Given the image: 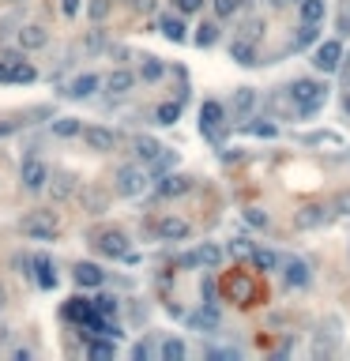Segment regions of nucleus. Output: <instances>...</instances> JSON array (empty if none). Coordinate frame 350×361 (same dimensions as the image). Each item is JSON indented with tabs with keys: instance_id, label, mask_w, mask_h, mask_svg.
<instances>
[{
	"instance_id": "nucleus-1",
	"label": "nucleus",
	"mask_w": 350,
	"mask_h": 361,
	"mask_svg": "<svg viewBox=\"0 0 350 361\" xmlns=\"http://www.w3.org/2000/svg\"><path fill=\"white\" fill-rule=\"evenodd\" d=\"M290 102H294V109H298L301 117H309V113H316V109L328 102V87L324 83H316V79H294L290 83Z\"/></svg>"
},
{
	"instance_id": "nucleus-2",
	"label": "nucleus",
	"mask_w": 350,
	"mask_h": 361,
	"mask_svg": "<svg viewBox=\"0 0 350 361\" xmlns=\"http://www.w3.org/2000/svg\"><path fill=\"white\" fill-rule=\"evenodd\" d=\"M19 230L27 234L30 241H53L61 234V219L57 211H50V207H42V211H27L19 219Z\"/></svg>"
},
{
	"instance_id": "nucleus-3",
	"label": "nucleus",
	"mask_w": 350,
	"mask_h": 361,
	"mask_svg": "<svg viewBox=\"0 0 350 361\" xmlns=\"http://www.w3.org/2000/svg\"><path fill=\"white\" fill-rule=\"evenodd\" d=\"M38 72L34 64H30L27 57L19 53H0V83H34Z\"/></svg>"
},
{
	"instance_id": "nucleus-4",
	"label": "nucleus",
	"mask_w": 350,
	"mask_h": 361,
	"mask_svg": "<svg viewBox=\"0 0 350 361\" xmlns=\"http://www.w3.org/2000/svg\"><path fill=\"white\" fill-rule=\"evenodd\" d=\"M94 248H98L106 260H132V245L121 230H98V234H94Z\"/></svg>"
},
{
	"instance_id": "nucleus-5",
	"label": "nucleus",
	"mask_w": 350,
	"mask_h": 361,
	"mask_svg": "<svg viewBox=\"0 0 350 361\" xmlns=\"http://www.w3.org/2000/svg\"><path fill=\"white\" fill-rule=\"evenodd\" d=\"M50 166L42 162L38 155H27L23 158V166H19V181H23V188L27 192H42V188H50Z\"/></svg>"
},
{
	"instance_id": "nucleus-6",
	"label": "nucleus",
	"mask_w": 350,
	"mask_h": 361,
	"mask_svg": "<svg viewBox=\"0 0 350 361\" xmlns=\"http://www.w3.org/2000/svg\"><path fill=\"white\" fill-rule=\"evenodd\" d=\"M343 42L339 38H331V42H320L316 45V53H313V64H316V72H339L343 68Z\"/></svg>"
},
{
	"instance_id": "nucleus-7",
	"label": "nucleus",
	"mask_w": 350,
	"mask_h": 361,
	"mask_svg": "<svg viewBox=\"0 0 350 361\" xmlns=\"http://www.w3.org/2000/svg\"><path fill=\"white\" fill-rule=\"evenodd\" d=\"M143 188H147V173H143L140 166H121V170H117V192H121V196L136 199Z\"/></svg>"
},
{
	"instance_id": "nucleus-8",
	"label": "nucleus",
	"mask_w": 350,
	"mask_h": 361,
	"mask_svg": "<svg viewBox=\"0 0 350 361\" xmlns=\"http://www.w3.org/2000/svg\"><path fill=\"white\" fill-rule=\"evenodd\" d=\"M155 234H158V241H188L193 237V226L185 219H177V215H162L155 222Z\"/></svg>"
},
{
	"instance_id": "nucleus-9",
	"label": "nucleus",
	"mask_w": 350,
	"mask_h": 361,
	"mask_svg": "<svg viewBox=\"0 0 350 361\" xmlns=\"http://www.w3.org/2000/svg\"><path fill=\"white\" fill-rule=\"evenodd\" d=\"M83 143L91 151H98V155H109V151L117 147V132L113 128H102V124H87L83 128Z\"/></svg>"
},
{
	"instance_id": "nucleus-10",
	"label": "nucleus",
	"mask_w": 350,
	"mask_h": 361,
	"mask_svg": "<svg viewBox=\"0 0 350 361\" xmlns=\"http://www.w3.org/2000/svg\"><path fill=\"white\" fill-rule=\"evenodd\" d=\"M155 188L162 199H173V196H185V192L193 188V177H185V173H162V177H155Z\"/></svg>"
},
{
	"instance_id": "nucleus-11",
	"label": "nucleus",
	"mask_w": 350,
	"mask_h": 361,
	"mask_svg": "<svg viewBox=\"0 0 350 361\" xmlns=\"http://www.w3.org/2000/svg\"><path fill=\"white\" fill-rule=\"evenodd\" d=\"M15 42H19V50L23 53H30V50H45L50 45V30L45 27H38V23H27V27L15 34Z\"/></svg>"
},
{
	"instance_id": "nucleus-12",
	"label": "nucleus",
	"mask_w": 350,
	"mask_h": 361,
	"mask_svg": "<svg viewBox=\"0 0 350 361\" xmlns=\"http://www.w3.org/2000/svg\"><path fill=\"white\" fill-rule=\"evenodd\" d=\"M219 260H222L219 245H200V248H193L181 263H185V267H219Z\"/></svg>"
},
{
	"instance_id": "nucleus-13",
	"label": "nucleus",
	"mask_w": 350,
	"mask_h": 361,
	"mask_svg": "<svg viewBox=\"0 0 350 361\" xmlns=\"http://www.w3.org/2000/svg\"><path fill=\"white\" fill-rule=\"evenodd\" d=\"M328 207H320V204H305L301 207L298 215H294V222H298L301 230H316V226H324V222H328Z\"/></svg>"
},
{
	"instance_id": "nucleus-14",
	"label": "nucleus",
	"mask_w": 350,
	"mask_h": 361,
	"mask_svg": "<svg viewBox=\"0 0 350 361\" xmlns=\"http://www.w3.org/2000/svg\"><path fill=\"white\" fill-rule=\"evenodd\" d=\"M222 117H226V109L219 106V102H204V109H200V128H204V135H211L215 140V132L222 128Z\"/></svg>"
},
{
	"instance_id": "nucleus-15",
	"label": "nucleus",
	"mask_w": 350,
	"mask_h": 361,
	"mask_svg": "<svg viewBox=\"0 0 350 361\" xmlns=\"http://www.w3.org/2000/svg\"><path fill=\"white\" fill-rule=\"evenodd\" d=\"M256 91L252 87H241V91H234V102H230V109H234V117L237 120H249L252 117V109H256Z\"/></svg>"
},
{
	"instance_id": "nucleus-16",
	"label": "nucleus",
	"mask_w": 350,
	"mask_h": 361,
	"mask_svg": "<svg viewBox=\"0 0 350 361\" xmlns=\"http://www.w3.org/2000/svg\"><path fill=\"white\" fill-rule=\"evenodd\" d=\"M102 87H106L109 94H129L132 87H136V72H129V68H117V72H109V76L102 79Z\"/></svg>"
},
{
	"instance_id": "nucleus-17",
	"label": "nucleus",
	"mask_w": 350,
	"mask_h": 361,
	"mask_svg": "<svg viewBox=\"0 0 350 361\" xmlns=\"http://www.w3.org/2000/svg\"><path fill=\"white\" fill-rule=\"evenodd\" d=\"M188 327H196V331H219V309L208 301L204 309L188 312Z\"/></svg>"
},
{
	"instance_id": "nucleus-18",
	"label": "nucleus",
	"mask_w": 350,
	"mask_h": 361,
	"mask_svg": "<svg viewBox=\"0 0 350 361\" xmlns=\"http://www.w3.org/2000/svg\"><path fill=\"white\" fill-rule=\"evenodd\" d=\"M132 151H136L140 162H151V166H155L158 158H162L166 147H162L158 140H151V135H136V140H132Z\"/></svg>"
},
{
	"instance_id": "nucleus-19",
	"label": "nucleus",
	"mask_w": 350,
	"mask_h": 361,
	"mask_svg": "<svg viewBox=\"0 0 350 361\" xmlns=\"http://www.w3.org/2000/svg\"><path fill=\"white\" fill-rule=\"evenodd\" d=\"M98 87H102V79L94 76V72H83V76H76L68 83V98H91Z\"/></svg>"
},
{
	"instance_id": "nucleus-20",
	"label": "nucleus",
	"mask_w": 350,
	"mask_h": 361,
	"mask_svg": "<svg viewBox=\"0 0 350 361\" xmlns=\"http://www.w3.org/2000/svg\"><path fill=\"white\" fill-rule=\"evenodd\" d=\"M72 278H76L79 286H87V290H91V286H102V283H106V271H102L98 263H76Z\"/></svg>"
},
{
	"instance_id": "nucleus-21",
	"label": "nucleus",
	"mask_w": 350,
	"mask_h": 361,
	"mask_svg": "<svg viewBox=\"0 0 350 361\" xmlns=\"http://www.w3.org/2000/svg\"><path fill=\"white\" fill-rule=\"evenodd\" d=\"M50 188H53V199H72L79 192V181L72 173H53L50 177Z\"/></svg>"
},
{
	"instance_id": "nucleus-22",
	"label": "nucleus",
	"mask_w": 350,
	"mask_h": 361,
	"mask_svg": "<svg viewBox=\"0 0 350 361\" xmlns=\"http://www.w3.org/2000/svg\"><path fill=\"white\" fill-rule=\"evenodd\" d=\"M283 278L290 286H309V263L301 260H283Z\"/></svg>"
},
{
	"instance_id": "nucleus-23",
	"label": "nucleus",
	"mask_w": 350,
	"mask_h": 361,
	"mask_svg": "<svg viewBox=\"0 0 350 361\" xmlns=\"http://www.w3.org/2000/svg\"><path fill=\"white\" fill-rule=\"evenodd\" d=\"M158 30H162V34L170 38V42H185V38H188L185 23H181L177 15H162V19H158Z\"/></svg>"
},
{
	"instance_id": "nucleus-24",
	"label": "nucleus",
	"mask_w": 350,
	"mask_h": 361,
	"mask_svg": "<svg viewBox=\"0 0 350 361\" xmlns=\"http://www.w3.org/2000/svg\"><path fill=\"white\" fill-rule=\"evenodd\" d=\"M34 267H38V286H42V290H53V286H57V271H53V263L45 260V256H38Z\"/></svg>"
},
{
	"instance_id": "nucleus-25",
	"label": "nucleus",
	"mask_w": 350,
	"mask_h": 361,
	"mask_svg": "<svg viewBox=\"0 0 350 361\" xmlns=\"http://www.w3.org/2000/svg\"><path fill=\"white\" fill-rule=\"evenodd\" d=\"M166 76V64L158 61V57H143L140 64V79H147V83H158V79Z\"/></svg>"
},
{
	"instance_id": "nucleus-26",
	"label": "nucleus",
	"mask_w": 350,
	"mask_h": 361,
	"mask_svg": "<svg viewBox=\"0 0 350 361\" xmlns=\"http://www.w3.org/2000/svg\"><path fill=\"white\" fill-rule=\"evenodd\" d=\"M245 132H252V135H260V140H275L279 135V124H272V120H245Z\"/></svg>"
},
{
	"instance_id": "nucleus-27",
	"label": "nucleus",
	"mask_w": 350,
	"mask_h": 361,
	"mask_svg": "<svg viewBox=\"0 0 350 361\" xmlns=\"http://www.w3.org/2000/svg\"><path fill=\"white\" fill-rule=\"evenodd\" d=\"M230 57H234L237 64H256V50H252L249 38H241V42L230 45Z\"/></svg>"
},
{
	"instance_id": "nucleus-28",
	"label": "nucleus",
	"mask_w": 350,
	"mask_h": 361,
	"mask_svg": "<svg viewBox=\"0 0 350 361\" xmlns=\"http://www.w3.org/2000/svg\"><path fill=\"white\" fill-rule=\"evenodd\" d=\"M53 135H61V140H68V135H83V124H79L76 117H57L53 120Z\"/></svg>"
},
{
	"instance_id": "nucleus-29",
	"label": "nucleus",
	"mask_w": 350,
	"mask_h": 361,
	"mask_svg": "<svg viewBox=\"0 0 350 361\" xmlns=\"http://www.w3.org/2000/svg\"><path fill=\"white\" fill-rule=\"evenodd\" d=\"M185 354H188V350H185V342H181V339H166L162 350H158V358H162V361H185Z\"/></svg>"
},
{
	"instance_id": "nucleus-30",
	"label": "nucleus",
	"mask_w": 350,
	"mask_h": 361,
	"mask_svg": "<svg viewBox=\"0 0 350 361\" xmlns=\"http://www.w3.org/2000/svg\"><path fill=\"white\" fill-rule=\"evenodd\" d=\"M177 117H181V102H162V106L155 109L158 124H177Z\"/></svg>"
},
{
	"instance_id": "nucleus-31",
	"label": "nucleus",
	"mask_w": 350,
	"mask_h": 361,
	"mask_svg": "<svg viewBox=\"0 0 350 361\" xmlns=\"http://www.w3.org/2000/svg\"><path fill=\"white\" fill-rule=\"evenodd\" d=\"M324 19V0H301V23H320Z\"/></svg>"
},
{
	"instance_id": "nucleus-32",
	"label": "nucleus",
	"mask_w": 350,
	"mask_h": 361,
	"mask_svg": "<svg viewBox=\"0 0 350 361\" xmlns=\"http://www.w3.org/2000/svg\"><path fill=\"white\" fill-rule=\"evenodd\" d=\"M252 267L256 271H275L279 267V256L267 252V248H256V252H252Z\"/></svg>"
},
{
	"instance_id": "nucleus-33",
	"label": "nucleus",
	"mask_w": 350,
	"mask_h": 361,
	"mask_svg": "<svg viewBox=\"0 0 350 361\" xmlns=\"http://www.w3.org/2000/svg\"><path fill=\"white\" fill-rule=\"evenodd\" d=\"M215 38H219V23H204V27H196V45H204V50H211Z\"/></svg>"
},
{
	"instance_id": "nucleus-34",
	"label": "nucleus",
	"mask_w": 350,
	"mask_h": 361,
	"mask_svg": "<svg viewBox=\"0 0 350 361\" xmlns=\"http://www.w3.org/2000/svg\"><path fill=\"white\" fill-rule=\"evenodd\" d=\"M320 23H301V30H298V45H316L320 42Z\"/></svg>"
},
{
	"instance_id": "nucleus-35",
	"label": "nucleus",
	"mask_w": 350,
	"mask_h": 361,
	"mask_svg": "<svg viewBox=\"0 0 350 361\" xmlns=\"http://www.w3.org/2000/svg\"><path fill=\"white\" fill-rule=\"evenodd\" d=\"M87 354H91L94 361H106V358L117 354V347H113V342H91V347H87Z\"/></svg>"
},
{
	"instance_id": "nucleus-36",
	"label": "nucleus",
	"mask_w": 350,
	"mask_h": 361,
	"mask_svg": "<svg viewBox=\"0 0 350 361\" xmlns=\"http://www.w3.org/2000/svg\"><path fill=\"white\" fill-rule=\"evenodd\" d=\"M211 4H215V15H219V19H230L245 0H211Z\"/></svg>"
},
{
	"instance_id": "nucleus-37",
	"label": "nucleus",
	"mask_w": 350,
	"mask_h": 361,
	"mask_svg": "<svg viewBox=\"0 0 350 361\" xmlns=\"http://www.w3.org/2000/svg\"><path fill=\"white\" fill-rule=\"evenodd\" d=\"M94 312H98V316H117V298H109V294L94 298Z\"/></svg>"
},
{
	"instance_id": "nucleus-38",
	"label": "nucleus",
	"mask_w": 350,
	"mask_h": 361,
	"mask_svg": "<svg viewBox=\"0 0 350 361\" xmlns=\"http://www.w3.org/2000/svg\"><path fill=\"white\" fill-rule=\"evenodd\" d=\"M336 30H339V38H350V0L336 12Z\"/></svg>"
},
{
	"instance_id": "nucleus-39",
	"label": "nucleus",
	"mask_w": 350,
	"mask_h": 361,
	"mask_svg": "<svg viewBox=\"0 0 350 361\" xmlns=\"http://www.w3.org/2000/svg\"><path fill=\"white\" fill-rule=\"evenodd\" d=\"M87 12H91L94 23H102L109 15V0H91V4H87Z\"/></svg>"
},
{
	"instance_id": "nucleus-40",
	"label": "nucleus",
	"mask_w": 350,
	"mask_h": 361,
	"mask_svg": "<svg viewBox=\"0 0 350 361\" xmlns=\"http://www.w3.org/2000/svg\"><path fill=\"white\" fill-rule=\"evenodd\" d=\"M245 222H249V226H256V230H264L267 226V215L260 211V207H249V211H245Z\"/></svg>"
},
{
	"instance_id": "nucleus-41",
	"label": "nucleus",
	"mask_w": 350,
	"mask_h": 361,
	"mask_svg": "<svg viewBox=\"0 0 350 361\" xmlns=\"http://www.w3.org/2000/svg\"><path fill=\"white\" fill-rule=\"evenodd\" d=\"M305 143H309V147H324V143H339V135H331V132H313V135H305Z\"/></svg>"
},
{
	"instance_id": "nucleus-42",
	"label": "nucleus",
	"mask_w": 350,
	"mask_h": 361,
	"mask_svg": "<svg viewBox=\"0 0 350 361\" xmlns=\"http://www.w3.org/2000/svg\"><path fill=\"white\" fill-rule=\"evenodd\" d=\"M173 8H177L181 15H196L204 8V0H173Z\"/></svg>"
},
{
	"instance_id": "nucleus-43",
	"label": "nucleus",
	"mask_w": 350,
	"mask_h": 361,
	"mask_svg": "<svg viewBox=\"0 0 350 361\" xmlns=\"http://www.w3.org/2000/svg\"><path fill=\"white\" fill-rule=\"evenodd\" d=\"M260 34H264V23H260V19L245 23V38H249V42H260Z\"/></svg>"
},
{
	"instance_id": "nucleus-44",
	"label": "nucleus",
	"mask_w": 350,
	"mask_h": 361,
	"mask_svg": "<svg viewBox=\"0 0 350 361\" xmlns=\"http://www.w3.org/2000/svg\"><path fill=\"white\" fill-rule=\"evenodd\" d=\"M230 252H237V256H252V252H256V245H252V241H241V237H237L234 245H230Z\"/></svg>"
},
{
	"instance_id": "nucleus-45",
	"label": "nucleus",
	"mask_w": 350,
	"mask_h": 361,
	"mask_svg": "<svg viewBox=\"0 0 350 361\" xmlns=\"http://www.w3.org/2000/svg\"><path fill=\"white\" fill-rule=\"evenodd\" d=\"M132 358H136V361H147V358H151V342H136V347H132Z\"/></svg>"
},
{
	"instance_id": "nucleus-46",
	"label": "nucleus",
	"mask_w": 350,
	"mask_h": 361,
	"mask_svg": "<svg viewBox=\"0 0 350 361\" xmlns=\"http://www.w3.org/2000/svg\"><path fill=\"white\" fill-rule=\"evenodd\" d=\"M336 211H339V215H350V192H339V199H336Z\"/></svg>"
},
{
	"instance_id": "nucleus-47",
	"label": "nucleus",
	"mask_w": 350,
	"mask_h": 361,
	"mask_svg": "<svg viewBox=\"0 0 350 361\" xmlns=\"http://www.w3.org/2000/svg\"><path fill=\"white\" fill-rule=\"evenodd\" d=\"M208 358L211 361H234L237 354H234V350H208Z\"/></svg>"
},
{
	"instance_id": "nucleus-48",
	"label": "nucleus",
	"mask_w": 350,
	"mask_h": 361,
	"mask_svg": "<svg viewBox=\"0 0 350 361\" xmlns=\"http://www.w3.org/2000/svg\"><path fill=\"white\" fill-rule=\"evenodd\" d=\"M61 12H65V15H76V12H79V0H61Z\"/></svg>"
},
{
	"instance_id": "nucleus-49",
	"label": "nucleus",
	"mask_w": 350,
	"mask_h": 361,
	"mask_svg": "<svg viewBox=\"0 0 350 361\" xmlns=\"http://www.w3.org/2000/svg\"><path fill=\"white\" fill-rule=\"evenodd\" d=\"M339 72H343V76L350 79V53H347V57H343V68H339Z\"/></svg>"
},
{
	"instance_id": "nucleus-50",
	"label": "nucleus",
	"mask_w": 350,
	"mask_h": 361,
	"mask_svg": "<svg viewBox=\"0 0 350 361\" xmlns=\"http://www.w3.org/2000/svg\"><path fill=\"white\" fill-rule=\"evenodd\" d=\"M275 4H279V8H283V4H301V0H275Z\"/></svg>"
},
{
	"instance_id": "nucleus-51",
	"label": "nucleus",
	"mask_w": 350,
	"mask_h": 361,
	"mask_svg": "<svg viewBox=\"0 0 350 361\" xmlns=\"http://www.w3.org/2000/svg\"><path fill=\"white\" fill-rule=\"evenodd\" d=\"M343 109H347V113H350V94H347V98H343Z\"/></svg>"
},
{
	"instance_id": "nucleus-52",
	"label": "nucleus",
	"mask_w": 350,
	"mask_h": 361,
	"mask_svg": "<svg viewBox=\"0 0 350 361\" xmlns=\"http://www.w3.org/2000/svg\"><path fill=\"white\" fill-rule=\"evenodd\" d=\"M4 4H27V0H4Z\"/></svg>"
},
{
	"instance_id": "nucleus-53",
	"label": "nucleus",
	"mask_w": 350,
	"mask_h": 361,
	"mask_svg": "<svg viewBox=\"0 0 350 361\" xmlns=\"http://www.w3.org/2000/svg\"><path fill=\"white\" fill-rule=\"evenodd\" d=\"M0 298H4V294H0Z\"/></svg>"
}]
</instances>
